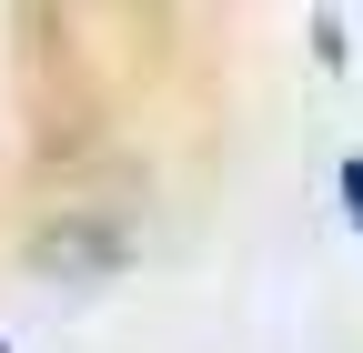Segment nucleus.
Wrapping results in <instances>:
<instances>
[{"mask_svg": "<svg viewBox=\"0 0 363 353\" xmlns=\"http://www.w3.org/2000/svg\"><path fill=\"white\" fill-rule=\"evenodd\" d=\"M0 353H11V343H0Z\"/></svg>", "mask_w": 363, "mask_h": 353, "instance_id": "obj_3", "label": "nucleus"}, {"mask_svg": "<svg viewBox=\"0 0 363 353\" xmlns=\"http://www.w3.org/2000/svg\"><path fill=\"white\" fill-rule=\"evenodd\" d=\"M343 202H353V232H363V152H343Z\"/></svg>", "mask_w": 363, "mask_h": 353, "instance_id": "obj_2", "label": "nucleus"}, {"mask_svg": "<svg viewBox=\"0 0 363 353\" xmlns=\"http://www.w3.org/2000/svg\"><path fill=\"white\" fill-rule=\"evenodd\" d=\"M21 262H30V273L40 283H111L121 273V262H131V232L111 223V212H61V223H40L30 242H21Z\"/></svg>", "mask_w": 363, "mask_h": 353, "instance_id": "obj_1", "label": "nucleus"}]
</instances>
